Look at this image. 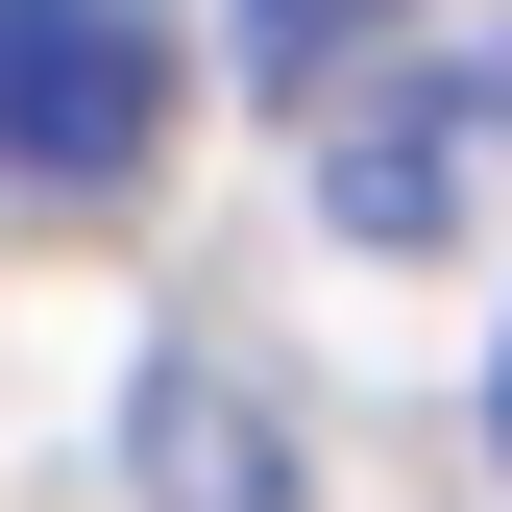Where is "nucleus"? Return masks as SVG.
Returning <instances> with one entry per match:
<instances>
[{
  "mask_svg": "<svg viewBox=\"0 0 512 512\" xmlns=\"http://www.w3.org/2000/svg\"><path fill=\"white\" fill-rule=\"evenodd\" d=\"M171 147V25L147 0H0V171L98 196V171Z\"/></svg>",
  "mask_w": 512,
  "mask_h": 512,
  "instance_id": "1",
  "label": "nucleus"
},
{
  "mask_svg": "<svg viewBox=\"0 0 512 512\" xmlns=\"http://www.w3.org/2000/svg\"><path fill=\"white\" fill-rule=\"evenodd\" d=\"M439 196H464V122H366L342 147V220L366 244H439Z\"/></svg>",
  "mask_w": 512,
  "mask_h": 512,
  "instance_id": "3",
  "label": "nucleus"
},
{
  "mask_svg": "<svg viewBox=\"0 0 512 512\" xmlns=\"http://www.w3.org/2000/svg\"><path fill=\"white\" fill-rule=\"evenodd\" d=\"M488 415H512V366H488Z\"/></svg>",
  "mask_w": 512,
  "mask_h": 512,
  "instance_id": "6",
  "label": "nucleus"
},
{
  "mask_svg": "<svg viewBox=\"0 0 512 512\" xmlns=\"http://www.w3.org/2000/svg\"><path fill=\"white\" fill-rule=\"evenodd\" d=\"M147 464H171V512H293L269 488V415H244L220 366H147Z\"/></svg>",
  "mask_w": 512,
  "mask_h": 512,
  "instance_id": "2",
  "label": "nucleus"
},
{
  "mask_svg": "<svg viewBox=\"0 0 512 512\" xmlns=\"http://www.w3.org/2000/svg\"><path fill=\"white\" fill-rule=\"evenodd\" d=\"M391 25H415V0H244V49H269L293 98H342V74H366V49H391Z\"/></svg>",
  "mask_w": 512,
  "mask_h": 512,
  "instance_id": "4",
  "label": "nucleus"
},
{
  "mask_svg": "<svg viewBox=\"0 0 512 512\" xmlns=\"http://www.w3.org/2000/svg\"><path fill=\"white\" fill-rule=\"evenodd\" d=\"M488 122H512V49H488Z\"/></svg>",
  "mask_w": 512,
  "mask_h": 512,
  "instance_id": "5",
  "label": "nucleus"
}]
</instances>
